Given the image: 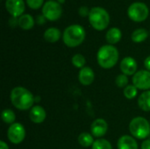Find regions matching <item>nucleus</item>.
I'll list each match as a JSON object with an SVG mask.
<instances>
[{
	"label": "nucleus",
	"mask_w": 150,
	"mask_h": 149,
	"mask_svg": "<svg viewBox=\"0 0 150 149\" xmlns=\"http://www.w3.org/2000/svg\"><path fill=\"white\" fill-rule=\"evenodd\" d=\"M10 99L11 105L19 111L31 110L35 102V97L25 87L17 86L11 90Z\"/></svg>",
	"instance_id": "obj_1"
},
{
	"label": "nucleus",
	"mask_w": 150,
	"mask_h": 149,
	"mask_svg": "<svg viewBox=\"0 0 150 149\" xmlns=\"http://www.w3.org/2000/svg\"><path fill=\"white\" fill-rule=\"evenodd\" d=\"M120 54L113 45H104L97 53V61L98 65L105 68L110 69L113 68L119 61Z\"/></svg>",
	"instance_id": "obj_2"
},
{
	"label": "nucleus",
	"mask_w": 150,
	"mask_h": 149,
	"mask_svg": "<svg viewBox=\"0 0 150 149\" xmlns=\"http://www.w3.org/2000/svg\"><path fill=\"white\" fill-rule=\"evenodd\" d=\"M85 36L86 32L82 25H71L64 30L62 40L67 47H76L84 41Z\"/></svg>",
	"instance_id": "obj_3"
},
{
	"label": "nucleus",
	"mask_w": 150,
	"mask_h": 149,
	"mask_svg": "<svg viewBox=\"0 0 150 149\" xmlns=\"http://www.w3.org/2000/svg\"><path fill=\"white\" fill-rule=\"evenodd\" d=\"M89 22L97 31H103L109 25L110 15L107 11L102 7H93L90 10Z\"/></svg>",
	"instance_id": "obj_4"
},
{
	"label": "nucleus",
	"mask_w": 150,
	"mask_h": 149,
	"mask_svg": "<svg viewBox=\"0 0 150 149\" xmlns=\"http://www.w3.org/2000/svg\"><path fill=\"white\" fill-rule=\"evenodd\" d=\"M131 135L138 140H146L150 135V123L144 117H135L129 123Z\"/></svg>",
	"instance_id": "obj_5"
},
{
	"label": "nucleus",
	"mask_w": 150,
	"mask_h": 149,
	"mask_svg": "<svg viewBox=\"0 0 150 149\" xmlns=\"http://www.w3.org/2000/svg\"><path fill=\"white\" fill-rule=\"evenodd\" d=\"M127 14L131 20L134 22H142L148 18L149 10L146 4L142 2H135L128 7Z\"/></svg>",
	"instance_id": "obj_6"
},
{
	"label": "nucleus",
	"mask_w": 150,
	"mask_h": 149,
	"mask_svg": "<svg viewBox=\"0 0 150 149\" xmlns=\"http://www.w3.org/2000/svg\"><path fill=\"white\" fill-rule=\"evenodd\" d=\"M43 17L49 21H55L59 19L62 14V7L59 2L47 1L42 7Z\"/></svg>",
	"instance_id": "obj_7"
},
{
	"label": "nucleus",
	"mask_w": 150,
	"mask_h": 149,
	"mask_svg": "<svg viewBox=\"0 0 150 149\" xmlns=\"http://www.w3.org/2000/svg\"><path fill=\"white\" fill-rule=\"evenodd\" d=\"M7 138L12 144L18 145L22 143L25 138V129L20 123L15 122L8 127Z\"/></svg>",
	"instance_id": "obj_8"
},
{
	"label": "nucleus",
	"mask_w": 150,
	"mask_h": 149,
	"mask_svg": "<svg viewBox=\"0 0 150 149\" xmlns=\"http://www.w3.org/2000/svg\"><path fill=\"white\" fill-rule=\"evenodd\" d=\"M133 84L142 90H150V71L147 69H142L137 71L133 76Z\"/></svg>",
	"instance_id": "obj_9"
},
{
	"label": "nucleus",
	"mask_w": 150,
	"mask_h": 149,
	"mask_svg": "<svg viewBox=\"0 0 150 149\" xmlns=\"http://www.w3.org/2000/svg\"><path fill=\"white\" fill-rule=\"evenodd\" d=\"M108 131V124L105 119L102 118L96 119L91 125V133L93 137L101 139L106 134Z\"/></svg>",
	"instance_id": "obj_10"
},
{
	"label": "nucleus",
	"mask_w": 150,
	"mask_h": 149,
	"mask_svg": "<svg viewBox=\"0 0 150 149\" xmlns=\"http://www.w3.org/2000/svg\"><path fill=\"white\" fill-rule=\"evenodd\" d=\"M5 9L13 18H19L25 9V2L24 0H6Z\"/></svg>",
	"instance_id": "obj_11"
},
{
	"label": "nucleus",
	"mask_w": 150,
	"mask_h": 149,
	"mask_svg": "<svg viewBox=\"0 0 150 149\" xmlns=\"http://www.w3.org/2000/svg\"><path fill=\"white\" fill-rule=\"evenodd\" d=\"M137 68L138 64L135 59H134L131 56H127L123 58L120 61V68L122 74L129 76H134L137 72Z\"/></svg>",
	"instance_id": "obj_12"
},
{
	"label": "nucleus",
	"mask_w": 150,
	"mask_h": 149,
	"mask_svg": "<svg viewBox=\"0 0 150 149\" xmlns=\"http://www.w3.org/2000/svg\"><path fill=\"white\" fill-rule=\"evenodd\" d=\"M47 118L45 109L40 105H33L29 112V119L34 124H41Z\"/></svg>",
	"instance_id": "obj_13"
},
{
	"label": "nucleus",
	"mask_w": 150,
	"mask_h": 149,
	"mask_svg": "<svg viewBox=\"0 0 150 149\" xmlns=\"http://www.w3.org/2000/svg\"><path fill=\"white\" fill-rule=\"evenodd\" d=\"M94 79H95V73L91 68L84 67L80 69L78 73V80L82 85L89 86L94 82Z\"/></svg>",
	"instance_id": "obj_14"
},
{
	"label": "nucleus",
	"mask_w": 150,
	"mask_h": 149,
	"mask_svg": "<svg viewBox=\"0 0 150 149\" xmlns=\"http://www.w3.org/2000/svg\"><path fill=\"white\" fill-rule=\"evenodd\" d=\"M117 148L118 149H139V145L133 136L122 135L117 141Z\"/></svg>",
	"instance_id": "obj_15"
},
{
	"label": "nucleus",
	"mask_w": 150,
	"mask_h": 149,
	"mask_svg": "<svg viewBox=\"0 0 150 149\" xmlns=\"http://www.w3.org/2000/svg\"><path fill=\"white\" fill-rule=\"evenodd\" d=\"M121 37H122V32L117 27H112L109 29L105 34V40L110 45H114L120 42Z\"/></svg>",
	"instance_id": "obj_16"
},
{
	"label": "nucleus",
	"mask_w": 150,
	"mask_h": 149,
	"mask_svg": "<svg viewBox=\"0 0 150 149\" xmlns=\"http://www.w3.org/2000/svg\"><path fill=\"white\" fill-rule=\"evenodd\" d=\"M62 36L61 31L58 28L55 27H50L47 28L44 32V39L46 41L49 43H54L60 40Z\"/></svg>",
	"instance_id": "obj_17"
},
{
	"label": "nucleus",
	"mask_w": 150,
	"mask_h": 149,
	"mask_svg": "<svg viewBox=\"0 0 150 149\" xmlns=\"http://www.w3.org/2000/svg\"><path fill=\"white\" fill-rule=\"evenodd\" d=\"M138 106L144 112H150V90L143 91L138 97Z\"/></svg>",
	"instance_id": "obj_18"
},
{
	"label": "nucleus",
	"mask_w": 150,
	"mask_h": 149,
	"mask_svg": "<svg viewBox=\"0 0 150 149\" xmlns=\"http://www.w3.org/2000/svg\"><path fill=\"white\" fill-rule=\"evenodd\" d=\"M18 25L24 30H30L34 25V18L30 14H24L18 18Z\"/></svg>",
	"instance_id": "obj_19"
},
{
	"label": "nucleus",
	"mask_w": 150,
	"mask_h": 149,
	"mask_svg": "<svg viewBox=\"0 0 150 149\" xmlns=\"http://www.w3.org/2000/svg\"><path fill=\"white\" fill-rule=\"evenodd\" d=\"M77 141L83 148H90V147H92L95 141L91 133L83 132V133H81L79 136L77 137Z\"/></svg>",
	"instance_id": "obj_20"
},
{
	"label": "nucleus",
	"mask_w": 150,
	"mask_h": 149,
	"mask_svg": "<svg viewBox=\"0 0 150 149\" xmlns=\"http://www.w3.org/2000/svg\"><path fill=\"white\" fill-rule=\"evenodd\" d=\"M148 36H149V32L146 29L139 28L133 32V33L131 35V39L135 43H141V42L145 41L148 38Z\"/></svg>",
	"instance_id": "obj_21"
},
{
	"label": "nucleus",
	"mask_w": 150,
	"mask_h": 149,
	"mask_svg": "<svg viewBox=\"0 0 150 149\" xmlns=\"http://www.w3.org/2000/svg\"><path fill=\"white\" fill-rule=\"evenodd\" d=\"M1 118L2 120L4 121V123L8 124V125H12L13 123H15V119H16V115L14 113V112L11 109H4L2 113H1Z\"/></svg>",
	"instance_id": "obj_22"
},
{
	"label": "nucleus",
	"mask_w": 150,
	"mask_h": 149,
	"mask_svg": "<svg viewBox=\"0 0 150 149\" xmlns=\"http://www.w3.org/2000/svg\"><path fill=\"white\" fill-rule=\"evenodd\" d=\"M71 62L73 64V66L76 68H83L85 67L86 64V59L85 57L81 54H76L72 56L71 58Z\"/></svg>",
	"instance_id": "obj_23"
},
{
	"label": "nucleus",
	"mask_w": 150,
	"mask_h": 149,
	"mask_svg": "<svg viewBox=\"0 0 150 149\" xmlns=\"http://www.w3.org/2000/svg\"><path fill=\"white\" fill-rule=\"evenodd\" d=\"M137 94H138V89H137L134 84H132V85H127V86L124 89V90H123V95H124V97H125L127 99H129V100L134 99V97H136Z\"/></svg>",
	"instance_id": "obj_24"
},
{
	"label": "nucleus",
	"mask_w": 150,
	"mask_h": 149,
	"mask_svg": "<svg viewBox=\"0 0 150 149\" xmlns=\"http://www.w3.org/2000/svg\"><path fill=\"white\" fill-rule=\"evenodd\" d=\"M91 149H112L111 142L105 139H98L94 141Z\"/></svg>",
	"instance_id": "obj_25"
},
{
	"label": "nucleus",
	"mask_w": 150,
	"mask_h": 149,
	"mask_svg": "<svg viewBox=\"0 0 150 149\" xmlns=\"http://www.w3.org/2000/svg\"><path fill=\"white\" fill-rule=\"evenodd\" d=\"M128 82H129V80H128L127 76H126L124 74L118 75L116 76V79H115V83H116L118 88L125 89L128 85Z\"/></svg>",
	"instance_id": "obj_26"
},
{
	"label": "nucleus",
	"mask_w": 150,
	"mask_h": 149,
	"mask_svg": "<svg viewBox=\"0 0 150 149\" xmlns=\"http://www.w3.org/2000/svg\"><path fill=\"white\" fill-rule=\"evenodd\" d=\"M44 0H26V4L27 5L33 10H37L39 8H40L43 4Z\"/></svg>",
	"instance_id": "obj_27"
},
{
	"label": "nucleus",
	"mask_w": 150,
	"mask_h": 149,
	"mask_svg": "<svg viewBox=\"0 0 150 149\" xmlns=\"http://www.w3.org/2000/svg\"><path fill=\"white\" fill-rule=\"evenodd\" d=\"M89 13H90V10L85 7V6H82L80 9H79V14L82 16V17H85V16H89Z\"/></svg>",
	"instance_id": "obj_28"
},
{
	"label": "nucleus",
	"mask_w": 150,
	"mask_h": 149,
	"mask_svg": "<svg viewBox=\"0 0 150 149\" xmlns=\"http://www.w3.org/2000/svg\"><path fill=\"white\" fill-rule=\"evenodd\" d=\"M141 149H150V140H144L141 145Z\"/></svg>",
	"instance_id": "obj_29"
},
{
	"label": "nucleus",
	"mask_w": 150,
	"mask_h": 149,
	"mask_svg": "<svg viewBox=\"0 0 150 149\" xmlns=\"http://www.w3.org/2000/svg\"><path fill=\"white\" fill-rule=\"evenodd\" d=\"M144 67L146 68L147 70L150 71V55H149V56L145 59V61H144Z\"/></svg>",
	"instance_id": "obj_30"
},
{
	"label": "nucleus",
	"mask_w": 150,
	"mask_h": 149,
	"mask_svg": "<svg viewBox=\"0 0 150 149\" xmlns=\"http://www.w3.org/2000/svg\"><path fill=\"white\" fill-rule=\"evenodd\" d=\"M0 149H9V146L4 141H0Z\"/></svg>",
	"instance_id": "obj_31"
},
{
	"label": "nucleus",
	"mask_w": 150,
	"mask_h": 149,
	"mask_svg": "<svg viewBox=\"0 0 150 149\" xmlns=\"http://www.w3.org/2000/svg\"><path fill=\"white\" fill-rule=\"evenodd\" d=\"M40 97L39 96L35 97V102H39V101H40Z\"/></svg>",
	"instance_id": "obj_32"
}]
</instances>
